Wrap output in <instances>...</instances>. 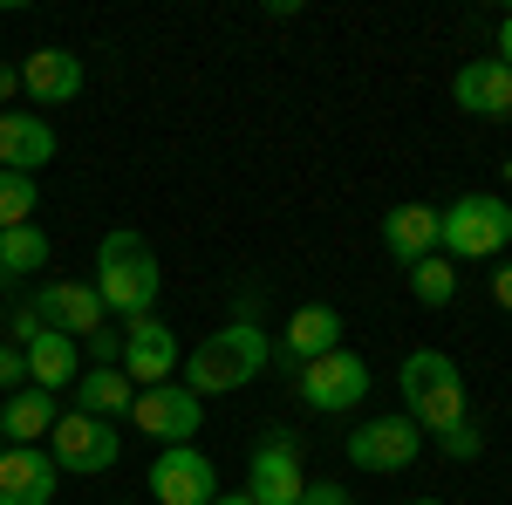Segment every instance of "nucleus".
<instances>
[{"mask_svg": "<svg viewBox=\"0 0 512 505\" xmlns=\"http://www.w3.org/2000/svg\"><path fill=\"white\" fill-rule=\"evenodd\" d=\"M267 362H274L267 328H260L253 314H239L233 328H212V335H205V342H198L178 369H185V389L205 403V396H233V389H246L260 369H267Z\"/></svg>", "mask_w": 512, "mask_h": 505, "instance_id": "f257e3e1", "label": "nucleus"}, {"mask_svg": "<svg viewBox=\"0 0 512 505\" xmlns=\"http://www.w3.org/2000/svg\"><path fill=\"white\" fill-rule=\"evenodd\" d=\"M96 301L117 314V321H137V314H158V294H164V267L158 253L144 246V233H130V226H117V233H103V246H96Z\"/></svg>", "mask_w": 512, "mask_h": 505, "instance_id": "f03ea898", "label": "nucleus"}, {"mask_svg": "<svg viewBox=\"0 0 512 505\" xmlns=\"http://www.w3.org/2000/svg\"><path fill=\"white\" fill-rule=\"evenodd\" d=\"M396 389H403V417L424 430V437H437V430H451V424H465V417H472V396H465L458 362H451V355H437V349L403 355Z\"/></svg>", "mask_w": 512, "mask_h": 505, "instance_id": "7ed1b4c3", "label": "nucleus"}, {"mask_svg": "<svg viewBox=\"0 0 512 505\" xmlns=\"http://www.w3.org/2000/svg\"><path fill=\"white\" fill-rule=\"evenodd\" d=\"M512 246V205L492 192H465L437 212V253L458 267V260H499Z\"/></svg>", "mask_w": 512, "mask_h": 505, "instance_id": "20e7f679", "label": "nucleus"}, {"mask_svg": "<svg viewBox=\"0 0 512 505\" xmlns=\"http://www.w3.org/2000/svg\"><path fill=\"white\" fill-rule=\"evenodd\" d=\"M48 458H55V471H76V478H96V471H110L123 458V437L117 424H103V417H82V410H69V417H55V430H48V444H41Z\"/></svg>", "mask_w": 512, "mask_h": 505, "instance_id": "39448f33", "label": "nucleus"}, {"mask_svg": "<svg viewBox=\"0 0 512 505\" xmlns=\"http://www.w3.org/2000/svg\"><path fill=\"white\" fill-rule=\"evenodd\" d=\"M301 492H308L301 437L294 430H267L253 444V465H246V499L253 505H301Z\"/></svg>", "mask_w": 512, "mask_h": 505, "instance_id": "423d86ee", "label": "nucleus"}, {"mask_svg": "<svg viewBox=\"0 0 512 505\" xmlns=\"http://www.w3.org/2000/svg\"><path fill=\"white\" fill-rule=\"evenodd\" d=\"M294 389H301V403L315 417H349L355 403L369 396V362L355 349H335V355H321V362H308Z\"/></svg>", "mask_w": 512, "mask_h": 505, "instance_id": "0eeeda50", "label": "nucleus"}, {"mask_svg": "<svg viewBox=\"0 0 512 505\" xmlns=\"http://www.w3.org/2000/svg\"><path fill=\"white\" fill-rule=\"evenodd\" d=\"M342 451H349L355 471H410V465H417V451H424V430L410 424L403 410H390V417L355 424L349 437H342Z\"/></svg>", "mask_w": 512, "mask_h": 505, "instance_id": "6e6552de", "label": "nucleus"}, {"mask_svg": "<svg viewBox=\"0 0 512 505\" xmlns=\"http://www.w3.org/2000/svg\"><path fill=\"white\" fill-rule=\"evenodd\" d=\"M178 335H171V321L164 314H137V321H123V376L137 389H158V383H171L178 376Z\"/></svg>", "mask_w": 512, "mask_h": 505, "instance_id": "1a4fd4ad", "label": "nucleus"}, {"mask_svg": "<svg viewBox=\"0 0 512 505\" xmlns=\"http://www.w3.org/2000/svg\"><path fill=\"white\" fill-rule=\"evenodd\" d=\"M151 499L158 505H212L219 499V471L198 444H164L151 458Z\"/></svg>", "mask_w": 512, "mask_h": 505, "instance_id": "9d476101", "label": "nucleus"}, {"mask_svg": "<svg viewBox=\"0 0 512 505\" xmlns=\"http://www.w3.org/2000/svg\"><path fill=\"white\" fill-rule=\"evenodd\" d=\"M198 417H205V403H198L185 383L137 389V403H130V424L144 430V437H158V451H164V444H192Z\"/></svg>", "mask_w": 512, "mask_h": 505, "instance_id": "9b49d317", "label": "nucleus"}, {"mask_svg": "<svg viewBox=\"0 0 512 505\" xmlns=\"http://www.w3.org/2000/svg\"><path fill=\"white\" fill-rule=\"evenodd\" d=\"M35 314H41V328H55L69 342H89L96 328H110V308L96 301L89 280H48V287H35Z\"/></svg>", "mask_w": 512, "mask_h": 505, "instance_id": "f8f14e48", "label": "nucleus"}, {"mask_svg": "<svg viewBox=\"0 0 512 505\" xmlns=\"http://www.w3.org/2000/svg\"><path fill=\"white\" fill-rule=\"evenodd\" d=\"M335 349H342V314L328 308V301H308V308L287 314V335L274 342V362L301 376L308 362H321V355H335Z\"/></svg>", "mask_w": 512, "mask_h": 505, "instance_id": "ddd939ff", "label": "nucleus"}, {"mask_svg": "<svg viewBox=\"0 0 512 505\" xmlns=\"http://www.w3.org/2000/svg\"><path fill=\"white\" fill-rule=\"evenodd\" d=\"M451 103H458L465 117H478V123H506L512 117V69L499 62V55L465 62V69L451 76Z\"/></svg>", "mask_w": 512, "mask_h": 505, "instance_id": "4468645a", "label": "nucleus"}, {"mask_svg": "<svg viewBox=\"0 0 512 505\" xmlns=\"http://www.w3.org/2000/svg\"><path fill=\"white\" fill-rule=\"evenodd\" d=\"M21 96L35 103V117L76 103L82 96V55H69V48H35V55L21 62Z\"/></svg>", "mask_w": 512, "mask_h": 505, "instance_id": "2eb2a0df", "label": "nucleus"}, {"mask_svg": "<svg viewBox=\"0 0 512 505\" xmlns=\"http://www.w3.org/2000/svg\"><path fill=\"white\" fill-rule=\"evenodd\" d=\"M0 505H55V458L41 444L0 451Z\"/></svg>", "mask_w": 512, "mask_h": 505, "instance_id": "dca6fc26", "label": "nucleus"}, {"mask_svg": "<svg viewBox=\"0 0 512 505\" xmlns=\"http://www.w3.org/2000/svg\"><path fill=\"white\" fill-rule=\"evenodd\" d=\"M55 164V123L35 110H0V171H28Z\"/></svg>", "mask_w": 512, "mask_h": 505, "instance_id": "f3484780", "label": "nucleus"}, {"mask_svg": "<svg viewBox=\"0 0 512 505\" xmlns=\"http://www.w3.org/2000/svg\"><path fill=\"white\" fill-rule=\"evenodd\" d=\"M383 253L396 267H417L424 253H437V205H390L383 212Z\"/></svg>", "mask_w": 512, "mask_h": 505, "instance_id": "a211bd4d", "label": "nucleus"}, {"mask_svg": "<svg viewBox=\"0 0 512 505\" xmlns=\"http://www.w3.org/2000/svg\"><path fill=\"white\" fill-rule=\"evenodd\" d=\"M28 383L35 389H76L82 383V342H69V335H55V328H41L35 342H28Z\"/></svg>", "mask_w": 512, "mask_h": 505, "instance_id": "6ab92c4d", "label": "nucleus"}, {"mask_svg": "<svg viewBox=\"0 0 512 505\" xmlns=\"http://www.w3.org/2000/svg\"><path fill=\"white\" fill-rule=\"evenodd\" d=\"M55 396L48 389H14V396H0V437L7 444H48V430H55Z\"/></svg>", "mask_w": 512, "mask_h": 505, "instance_id": "aec40b11", "label": "nucleus"}, {"mask_svg": "<svg viewBox=\"0 0 512 505\" xmlns=\"http://www.w3.org/2000/svg\"><path fill=\"white\" fill-rule=\"evenodd\" d=\"M130 403H137V383H130L123 369H82V383H76V410L82 417L117 424V417H130Z\"/></svg>", "mask_w": 512, "mask_h": 505, "instance_id": "412c9836", "label": "nucleus"}, {"mask_svg": "<svg viewBox=\"0 0 512 505\" xmlns=\"http://www.w3.org/2000/svg\"><path fill=\"white\" fill-rule=\"evenodd\" d=\"M55 260V246L41 226H14V233H0V287H21L28 273H41Z\"/></svg>", "mask_w": 512, "mask_h": 505, "instance_id": "4be33fe9", "label": "nucleus"}, {"mask_svg": "<svg viewBox=\"0 0 512 505\" xmlns=\"http://www.w3.org/2000/svg\"><path fill=\"white\" fill-rule=\"evenodd\" d=\"M410 273V294H417V308H451V294H458V267L444 260V253H424Z\"/></svg>", "mask_w": 512, "mask_h": 505, "instance_id": "5701e85b", "label": "nucleus"}, {"mask_svg": "<svg viewBox=\"0 0 512 505\" xmlns=\"http://www.w3.org/2000/svg\"><path fill=\"white\" fill-rule=\"evenodd\" d=\"M35 205H41V185L28 171H0V233L35 226Z\"/></svg>", "mask_w": 512, "mask_h": 505, "instance_id": "b1692460", "label": "nucleus"}, {"mask_svg": "<svg viewBox=\"0 0 512 505\" xmlns=\"http://www.w3.org/2000/svg\"><path fill=\"white\" fill-rule=\"evenodd\" d=\"M437 451H444V458H458V465H472L478 451H485V430L472 424V417H465V424H451V430H437Z\"/></svg>", "mask_w": 512, "mask_h": 505, "instance_id": "393cba45", "label": "nucleus"}, {"mask_svg": "<svg viewBox=\"0 0 512 505\" xmlns=\"http://www.w3.org/2000/svg\"><path fill=\"white\" fill-rule=\"evenodd\" d=\"M82 355H89V369H117L123 362V328H96V335L82 342Z\"/></svg>", "mask_w": 512, "mask_h": 505, "instance_id": "a878e982", "label": "nucleus"}, {"mask_svg": "<svg viewBox=\"0 0 512 505\" xmlns=\"http://www.w3.org/2000/svg\"><path fill=\"white\" fill-rule=\"evenodd\" d=\"M0 389H7V396L28 389V349H14L7 335H0Z\"/></svg>", "mask_w": 512, "mask_h": 505, "instance_id": "bb28decb", "label": "nucleus"}, {"mask_svg": "<svg viewBox=\"0 0 512 505\" xmlns=\"http://www.w3.org/2000/svg\"><path fill=\"white\" fill-rule=\"evenodd\" d=\"M35 335H41V314H35V301H21V308L7 314V342H14V349H28Z\"/></svg>", "mask_w": 512, "mask_h": 505, "instance_id": "cd10ccee", "label": "nucleus"}, {"mask_svg": "<svg viewBox=\"0 0 512 505\" xmlns=\"http://www.w3.org/2000/svg\"><path fill=\"white\" fill-rule=\"evenodd\" d=\"M301 505H355V492H349V485H335V478H308Z\"/></svg>", "mask_w": 512, "mask_h": 505, "instance_id": "c85d7f7f", "label": "nucleus"}, {"mask_svg": "<svg viewBox=\"0 0 512 505\" xmlns=\"http://www.w3.org/2000/svg\"><path fill=\"white\" fill-rule=\"evenodd\" d=\"M492 301H499V314H512V260L492 267Z\"/></svg>", "mask_w": 512, "mask_h": 505, "instance_id": "c756f323", "label": "nucleus"}, {"mask_svg": "<svg viewBox=\"0 0 512 505\" xmlns=\"http://www.w3.org/2000/svg\"><path fill=\"white\" fill-rule=\"evenodd\" d=\"M14 96H21V69H7V62H0V110H7Z\"/></svg>", "mask_w": 512, "mask_h": 505, "instance_id": "7c9ffc66", "label": "nucleus"}, {"mask_svg": "<svg viewBox=\"0 0 512 505\" xmlns=\"http://www.w3.org/2000/svg\"><path fill=\"white\" fill-rule=\"evenodd\" d=\"M499 62H506V69H512V14H506V21H499Z\"/></svg>", "mask_w": 512, "mask_h": 505, "instance_id": "2f4dec72", "label": "nucleus"}, {"mask_svg": "<svg viewBox=\"0 0 512 505\" xmlns=\"http://www.w3.org/2000/svg\"><path fill=\"white\" fill-rule=\"evenodd\" d=\"M212 505H253V499H246V492H219Z\"/></svg>", "mask_w": 512, "mask_h": 505, "instance_id": "473e14b6", "label": "nucleus"}, {"mask_svg": "<svg viewBox=\"0 0 512 505\" xmlns=\"http://www.w3.org/2000/svg\"><path fill=\"white\" fill-rule=\"evenodd\" d=\"M410 505H444V499H410Z\"/></svg>", "mask_w": 512, "mask_h": 505, "instance_id": "72a5a7b5", "label": "nucleus"}]
</instances>
